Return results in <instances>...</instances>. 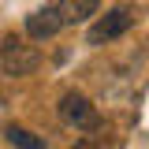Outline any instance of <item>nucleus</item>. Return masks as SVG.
Returning a JSON list of instances; mask_svg holds the SVG:
<instances>
[{"label": "nucleus", "mask_w": 149, "mask_h": 149, "mask_svg": "<svg viewBox=\"0 0 149 149\" xmlns=\"http://www.w3.org/2000/svg\"><path fill=\"white\" fill-rule=\"evenodd\" d=\"M0 67L11 74V78H26V74H34L41 67V52H37L26 37L8 34L0 41Z\"/></svg>", "instance_id": "1"}, {"label": "nucleus", "mask_w": 149, "mask_h": 149, "mask_svg": "<svg viewBox=\"0 0 149 149\" xmlns=\"http://www.w3.org/2000/svg\"><path fill=\"white\" fill-rule=\"evenodd\" d=\"M130 22H134V11H130L127 4L112 8V11H104V15H101V19L90 26L86 45H108V41H116V37H123V34H127V30H130Z\"/></svg>", "instance_id": "2"}, {"label": "nucleus", "mask_w": 149, "mask_h": 149, "mask_svg": "<svg viewBox=\"0 0 149 149\" xmlns=\"http://www.w3.org/2000/svg\"><path fill=\"white\" fill-rule=\"evenodd\" d=\"M56 112H60V119L67 123V127H78V130H93L101 119H97V108L90 104V97L78 90H67L63 97H60V104H56Z\"/></svg>", "instance_id": "3"}, {"label": "nucleus", "mask_w": 149, "mask_h": 149, "mask_svg": "<svg viewBox=\"0 0 149 149\" xmlns=\"http://www.w3.org/2000/svg\"><path fill=\"white\" fill-rule=\"evenodd\" d=\"M60 30H63V19H60L56 8H41L34 15H26V34H30V41H49Z\"/></svg>", "instance_id": "4"}, {"label": "nucleus", "mask_w": 149, "mask_h": 149, "mask_svg": "<svg viewBox=\"0 0 149 149\" xmlns=\"http://www.w3.org/2000/svg\"><path fill=\"white\" fill-rule=\"evenodd\" d=\"M97 8H101V0H60V4H56V11H60V19H63V26L86 22L90 15H97Z\"/></svg>", "instance_id": "5"}, {"label": "nucleus", "mask_w": 149, "mask_h": 149, "mask_svg": "<svg viewBox=\"0 0 149 149\" xmlns=\"http://www.w3.org/2000/svg\"><path fill=\"white\" fill-rule=\"evenodd\" d=\"M4 138H8V142H11L15 149H49V146H45V138H37L34 130L19 127V123H11V127L4 130Z\"/></svg>", "instance_id": "6"}, {"label": "nucleus", "mask_w": 149, "mask_h": 149, "mask_svg": "<svg viewBox=\"0 0 149 149\" xmlns=\"http://www.w3.org/2000/svg\"><path fill=\"white\" fill-rule=\"evenodd\" d=\"M71 149H97V142H93V138H78Z\"/></svg>", "instance_id": "7"}]
</instances>
